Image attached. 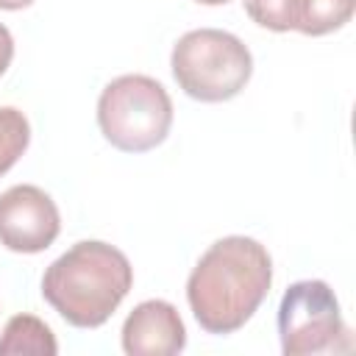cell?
Segmentation results:
<instances>
[{
  "mask_svg": "<svg viewBox=\"0 0 356 356\" xmlns=\"http://www.w3.org/2000/svg\"><path fill=\"white\" fill-rule=\"evenodd\" d=\"M273 284V259L250 236L217 239L186 281V300L209 334H234L261 306Z\"/></svg>",
  "mask_w": 356,
  "mask_h": 356,
  "instance_id": "obj_1",
  "label": "cell"
},
{
  "mask_svg": "<svg viewBox=\"0 0 356 356\" xmlns=\"http://www.w3.org/2000/svg\"><path fill=\"white\" fill-rule=\"evenodd\" d=\"M131 286L134 267L128 256L100 239L75 242L42 275L44 300L75 328L103 325Z\"/></svg>",
  "mask_w": 356,
  "mask_h": 356,
  "instance_id": "obj_2",
  "label": "cell"
},
{
  "mask_svg": "<svg viewBox=\"0 0 356 356\" xmlns=\"http://www.w3.org/2000/svg\"><path fill=\"white\" fill-rule=\"evenodd\" d=\"M175 83L200 103H222L236 97L253 75L248 44L220 28L184 33L170 56Z\"/></svg>",
  "mask_w": 356,
  "mask_h": 356,
  "instance_id": "obj_3",
  "label": "cell"
},
{
  "mask_svg": "<svg viewBox=\"0 0 356 356\" xmlns=\"http://www.w3.org/2000/svg\"><path fill=\"white\" fill-rule=\"evenodd\" d=\"M97 125L117 150L145 153L167 139L172 100L156 78L120 75L100 92Z\"/></svg>",
  "mask_w": 356,
  "mask_h": 356,
  "instance_id": "obj_4",
  "label": "cell"
},
{
  "mask_svg": "<svg viewBox=\"0 0 356 356\" xmlns=\"http://www.w3.org/2000/svg\"><path fill=\"white\" fill-rule=\"evenodd\" d=\"M345 334L339 300L325 281L309 278L286 286L278 306V337L286 356L334 350Z\"/></svg>",
  "mask_w": 356,
  "mask_h": 356,
  "instance_id": "obj_5",
  "label": "cell"
},
{
  "mask_svg": "<svg viewBox=\"0 0 356 356\" xmlns=\"http://www.w3.org/2000/svg\"><path fill=\"white\" fill-rule=\"evenodd\" d=\"M61 231V214L53 197L33 186L17 184L0 195V245L14 253H42Z\"/></svg>",
  "mask_w": 356,
  "mask_h": 356,
  "instance_id": "obj_6",
  "label": "cell"
},
{
  "mask_svg": "<svg viewBox=\"0 0 356 356\" xmlns=\"http://www.w3.org/2000/svg\"><path fill=\"white\" fill-rule=\"evenodd\" d=\"M184 345V320L167 300H142L122 323V350L128 356H172Z\"/></svg>",
  "mask_w": 356,
  "mask_h": 356,
  "instance_id": "obj_7",
  "label": "cell"
},
{
  "mask_svg": "<svg viewBox=\"0 0 356 356\" xmlns=\"http://www.w3.org/2000/svg\"><path fill=\"white\" fill-rule=\"evenodd\" d=\"M58 350L56 337L50 325L33 314H14L3 334H0V356H19V353H36V356H53Z\"/></svg>",
  "mask_w": 356,
  "mask_h": 356,
  "instance_id": "obj_8",
  "label": "cell"
},
{
  "mask_svg": "<svg viewBox=\"0 0 356 356\" xmlns=\"http://www.w3.org/2000/svg\"><path fill=\"white\" fill-rule=\"evenodd\" d=\"M356 0H303V14L298 31L306 36H325L339 31L353 17Z\"/></svg>",
  "mask_w": 356,
  "mask_h": 356,
  "instance_id": "obj_9",
  "label": "cell"
},
{
  "mask_svg": "<svg viewBox=\"0 0 356 356\" xmlns=\"http://www.w3.org/2000/svg\"><path fill=\"white\" fill-rule=\"evenodd\" d=\"M28 117L14 106H0V175H6L19 161V156L28 150Z\"/></svg>",
  "mask_w": 356,
  "mask_h": 356,
  "instance_id": "obj_10",
  "label": "cell"
},
{
  "mask_svg": "<svg viewBox=\"0 0 356 356\" xmlns=\"http://www.w3.org/2000/svg\"><path fill=\"white\" fill-rule=\"evenodd\" d=\"M248 17L267 31H298L303 0H245Z\"/></svg>",
  "mask_w": 356,
  "mask_h": 356,
  "instance_id": "obj_11",
  "label": "cell"
},
{
  "mask_svg": "<svg viewBox=\"0 0 356 356\" xmlns=\"http://www.w3.org/2000/svg\"><path fill=\"white\" fill-rule=\"evenodd\" d=\"M11 58H14V39H11V31L0 22V75L8 70Z\"/></svg>",
  "mask_w": 356,
  "mask_h": 356,
  "instance_id": "obj_12",
  "label": "cell"
},
{
  "mask_svg": "<svg viewBox=\"0 0 356 356\" xmlns=\"http://www.w3.org/2000/svg\"><path fill=\"white\" fill-rule=\"evenodd\" d=\"M33 0H0V8L3 11H19V8H28Z\"/></svg>",
  "mask_w": 356,
  "mask_h": 356,
  "instance_id": "obj_13",
  "label": "cell"
},
{
  "mask_svg": "<svg viewBox=\"0 0 356 356\" xmlns=\"http://www.w3.org/2000/svg\"><path fill=\"white\" fill-rule=\"evenodd\" d=\"M195 3H203V6H222V3H231V0H195Z\"/></svg>",
  "mask_w": 356,
  "mask_h": 356,
  "instance_id": "obj_14",
  "label": "cell"
}]
</instances>
